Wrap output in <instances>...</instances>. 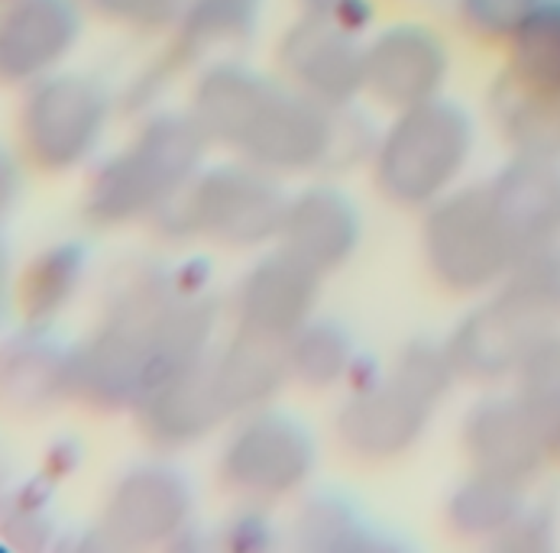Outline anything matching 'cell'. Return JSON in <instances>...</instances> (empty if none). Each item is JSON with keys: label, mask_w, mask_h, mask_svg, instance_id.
<instances>
[]
</instances>
